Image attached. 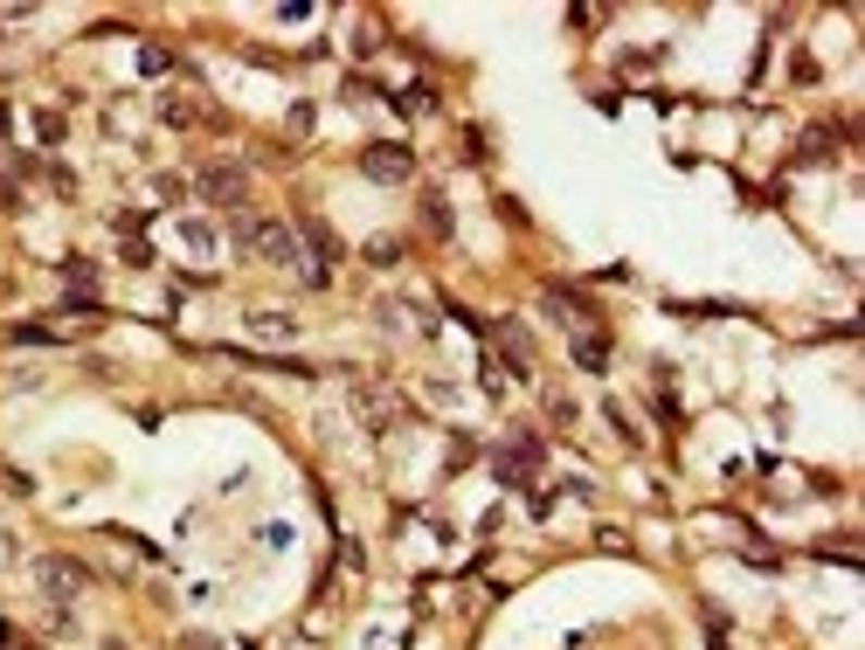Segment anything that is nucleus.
I'll use <instances>...</instances> for the list:
<instances>
[{
    "mask_svg": "<svg viewBox=\"0 0 865 650\" xmlns=\"http://www.w3.org/2000/svg\"><path fill=\"white\" fill-rule=\"evenodd\" d=\"M236 242L263 263H298V236L285 222H236Z\"/></svg>",
    "mask_w": 865,
    "mask_h": 650,
    "instance_id": "nucleus-1",
    "label": "nucleus"
},
{
    "mask_svg": "<svg viewBox=\"0 0 865 650\" xmlns=\"http://www.w3.org/2000/svg\"><path fill=\"white\" fill-rule=\"evenodd\" d=\"M35 582L49 588V602H70V596H84V567L77 561H63V553H42V561H35Z\"/></svg>",
    "mask_w": 865,
    "mask_h": 650,
    "instance_id": "nucleus-2",
    "label": "nucleus"
},
{
    "mask_svg": "<svg viewBox=\"0 0 865 650\" xmlns=\"http://www.w3.org/2000/svg\"><path fill=\"white\" fill-rule=\"evenodd\" d=\"M361 174L394 187V180H409V174H416V160H409L402 146H367V152H361Z\"/></svg>",
    "mask_w": 865,
    "mask_h": 650,
    "instance_id": "nucleus-3",
    "label": "nucleus"
},
{
    "mask_svg": "<svg viewBox=\"0 0 865 650\" xmlns=\"http://www.w3.org/2000/svg\"><path fill=\"white\" fill-rule=\"evenodd\" d=\"M201 195H209V201H222V208H236L242 195H250V180H242L236 166H209V174H201Z\"/></svg>",
    "mask_w": 865,
    "mask_h": 650,
    "instance_id": "nucleus-4",
    "label": "nucleus"
},
{
    "mask_svg": "<svg viewBox=\"0 0 865 650\" xmlns=\"http://www.w3.org/2000/svg\"><path fill=\"white\" fill-rule=\"evenodd\" d=\"M575 360H581L589 374H603V367H610V339H603V333H581V339H575Z\"/></svg>",
    "mask_w": 865,
    "mask_h": 650,
    "instance_id": "nucleus-5",
    "label": "nucleus"
},
{
    "mask_svg": "<svg viewBox=\"0 0 865 650\" xmlns=\"http://www.w3.org/2000/svg\"><path fill=\"white\" fill-rule=\"evenodd\" d=\"M548 312H554L561 325H589V318H596L589 304H581V298H568V291H548Z\"/></svg>",
    "mask_w": 865,
    "mask_h": 650,
    "instance_id": "nucleus-6",
    "label": "nucleus"
},
{
    "mask_svg": "<svg viewBox=\"0 0 865 650\" xmlns=\"http://www.w3.org/2000/svg\"><path fill=\"white\" fill-rule=\"evenodd\" d=\"M0 643H8V616H0Z\"/></svg>",
    "mask_w": 865,
    "mask_h": 650,
    "instance_id": "nucleus-7",
    "label": "nucleus"
}]
</instances>
